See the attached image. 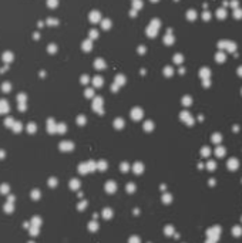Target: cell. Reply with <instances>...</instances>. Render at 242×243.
<instances>
[{
    "label": "cell",
    "mask_w": 242,
    "mask_h": 243,
    "mask_svg": "<svg viewBox=\"0 0 242 243\" xmlns=\"http://www.w3.org/2000/svg\"><path fill=\"white\" fill-rule=\"evenodd\" d=\"M10 110V105L7 101H5V100H0V115H3V114H7Z\"/></svg>",
    "instance_id": "obj_1"
},
{
    "label": "cell",
    "mask_w": 242,
    "mask_h": 243,
    "mask_svg": "<svg viewBox=\"0 0 242 243\" xmlns=\"http://www.w3.org/2000/svg\"><path fill=\"white\" fill-rule=\"evenodd\" d=\"M13 60H14L13 53H10V51H5V53H3V61H5V63H12Z\"/></svg>",
    "instance_id": "obj_2"
},
{
    "label": "cell",
    "mask_w": 242,
    "mask_h": 243,
    "mask_svg": "<svg viewBox=\"0 0 242 243\" xmlns=\"http://www.w3.org/2000/svg\"><path fill=\"white\" fill-rule=\"evenodd\" d=\"M14 209V206H13V202H6V205H5V212H7V213H12Z\"/></svg>",
    "instance_id": "obj_3"
},
{
    "label": "cell",
    "mask_w": 242,
    "mask_h": 243,
    "mask_svg": "<svg viewBox=\"0 0 242 243\" xmlns=\"http://www.w3.org/2000/svg\"><path fill=\"white\" fill-rule=\"evenodd\" d=\"M2 91L3 93H10L12 91V84L10 83H3L2 84Z\"/></svg>",
    "instance_id": "obj_4"
},
{
    "label": "cell",
    "mask_w": 242,
    "mask_h": 243,
    "mask_svg": "<svg viewBox=\"0 0 242 243\" xmlns=\"http://www.w3.org/2000/svg\"><path fill=\"white\" fill-rule=\"evenodd\" d=\"M40 195H42V193H40V191H37V189H34V191L30 192V196H32L34 201H37L39 198H40Z\"/></svg>",
    "instance_id": "obj_5"
},
{
    "label": "cell",
    "mask_w": 242,
    "mask_h": 243,
    "mask_svg": "<svg viewBox=\"0 0 242 243\" xmlns=\"http://www.w3.org/2000/svg\"><path fill=\"white\" fill-rule=\"evenodd\" d=\"M40 222H42V219H40V218H37V216H34V218L32 219V223H30V225H32V226H37V228H39V226L42 225Z\"/></svg>",
    "instance_id": "obj_6"
},
{
    "label": "cell",
    "mask_w": 242,
    "mask_h": 243,
    "mask_svg": "<svg viewBox=\"0 0 242 243\" xmlns=\"http://www.w3.org/2000/svg\"><path fill=\"white\" fill-rule=\"evenodd\" d=\"M22 130H23V125H22V122H14L13 131H14V132H20Z\"/></svg>",
    "instance_id": "obj_7"
},
{
    "label": "cell",
    "mask_w": 242,
    "mask_h": 243,
    "mask_svg": "<svg viewBox=\"0 0 242 243\" xmlns=\"http://www.w3.org/2000/svg\"><path fill=\"white\" fill-rule=\"evenodd\" d=\"M14 120L12 117H9V118H6V121H5V125L6 126H10V128H13V125H14Z\"/></svg>",
    "instance_id": "obj_8"
},
{
    "label": "cell",
    "mask_w": 242,
    "mask_h": 243,
    "mask_svg": "<svg viewBox=\"0 0 242 243\" xmlns=\"http://www.w3.org/2000/svg\"><path fill=\"white\" fill-rule=\"evenodd\" d=\"M9 191H10V186L7 183H3V185L0 186V192H2V193H9Z\"/></svg>",
    "instance_id": "obj_9"
},
{
    "label": "cell",
    "mask_w": 242,
    "mask_h": 243,
    "mask_svg": "<svg viewBox=\"0 0 242 243\" xmlns=\"http://www.w3.org/2000/svg\"><path fill=\"white\" fill-rule=\"evenodd\" d=\"M26 100H27V97H26V94H19L17 95V103H26Z\"/></svg>",
    "instance_id": "obj_10"
},
{
    "label": "cell",
    "mask_w": 242,
    "mask_h": 243,
    "mask_svg": "<svg viewBox=\"0 0 242 243\" xmlns=\"http://www.w3.org/2000/svg\"><path fill=\"white\" fill-rule=\"evenodd\" d=\"M29 232H30V235L36 236V235H37V232H39V228H37V226H32V225H30V229H29Z\"/></svg>",
    "instance_id": "obj_11"
},
{
    "label": "cell",
    "mask_w": 242,
    "mask_h": 243,
    "mask_svg": "<svg viewBox=\"0 0 242 243\" xmlns=\"http://www.w3.org/2000/svg\"><path fill=\"white\" fill-rule=\"evenodd\" d=\"M27 132H30V134H33V132H36V124H29L27 125Z\"/></svg>",
    "instance_id": "obj_12"
},
{
    "label": "cell",
    "mask_w": 242,
    "mask_h": 243,
    "mask_svg": "<svg viewBox=\"0 0 242 243\" xmlns=\"http://www.w3.org/2000/svg\"><path fill=\"white\" fill-rule=\"evenodd\" d=\"M17 107H19L20 111H26V103H19L17 104Z\"/></svg>",
    "instance_id": "obj_13"
},
{
    "label": "cell",
    "mask_w": 242,
    "mask_h": 243,
    "mask_svg": "<svg viewBox=\"0 0 242 243\" xmlns=\"http://www.w3.org/2000/svg\"><path fill=\"white\" fill-rule=\"evenodd\" d=\"M49 183H50V185H51V186H56V179H50V182H49Z\"/></svg>",
    "instance_id": "obj_14"
},
{
    "label": "cell",
    "mask_w": 242,
    "mask_h": 243,
    "mask_svg": "<svg viewBox=\"0 0 242 243\" xmlns=\"http://www.w3.org/2000/svg\"><path fill=\"white\" fill-rule=\"evenodd\" d=\"M5 158V151H0V159Z\"/></svg>",
    "instance_id": "obj_15"
},
{
    "label": "cell",
    "mask_w": 242,
    "mask_h": 243,
    "mask_svg": "<svg viewBox=\"0 0 242 243\" xmlns=\"http://www.w3.org/2000/svg\"><path fill=\"white\" fill-rule=\"evenodd\" d=\"M29 243H34V242H29Z\"/></svg>",
    "instance_id": "obj_16"
}]
</instances>
